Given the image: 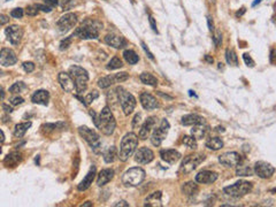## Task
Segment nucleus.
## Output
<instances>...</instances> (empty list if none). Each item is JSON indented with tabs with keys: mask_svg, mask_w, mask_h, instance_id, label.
<instances>
[{
	"mask_svg": "<svg viewBox=\"0 0 276 207\" xmlns=\"http://www.w3.org/2000/svg\"><path fill=\"white\" fill-rule=\"evenodd\" d=\"M103 24L97 20H86L83 24L74 32V36H78L82 39H97L99 36V30Z\"/></svg>",
	"mask_w": 276,
	"mask_h": 207,
	"instance_id": "f257e3e1",
	"label": "nucleus"
},
{
	"mask_svg": "<svg viewBox=\"0 0 276 207\" xmlns=\"http://www.w3.org/2000/svg\"><path fill=\"white\" fill-rule=\"evenodd\" d=\"M95 125L103 132L104 135L110 136L113 134L116 122H115V119H114L110 107L106 106L101 109V113L98 115V121L95 123Z\"/></svg>",
	"mask_w": 276,
	"mask_h": 207,
	"instance_id": "f03ea898",
	"label": "nucleus"
},
{
	"mask_svg": "<svg viewBox=\"0 0 276 207\" xmlns=\"http://www.w3.org/2000/svg\"><path fill=\"white\" fill-rule=\"evenodd\" d=\"M138 146V136L134 132H129L124 136L121 140L120 152H119V159L121 161H125L132 155Z\"/></svg>",
	"mask_w": 276,
	"mask_h": 207,
	"instance_id": "7ed1b4c3",
	"label": "nucleus"
},
{
	"mask_svg": "<svg viewBox=\"0 0 276 207\" xmlns=\"http://www.w3.org/2000/svg\"><path fill=\"white\" fill-rule=\"evenodd\" d=\"M68 74L75 82V90L77 93H83L88 88L89 75L84 68L79 66H71L68 70Z\"/></svg>",
	"mask_w": 276,
	"mask_h": 207,
	"instance_id": "20e7f679",
	"label": "nucleus"
},
{
	"mask_svg": "<svg viewBox=\"0 0 276 207\" xmlns=\"http://www.w3.org/2000/svg\"><path fill=\"white\" fill-rule=\"evenodd\" d=\"M115 92H116L117 100L120 103L123 113L125 115H130L136 107V98L130 92H128L125 89H123L122 86L116 88Z\"/></svg>",
	"mask_w": 276,
	"mask_h": 207,
	"instance_id": "39448f33",
	"label": "nucleus"
},
{
	"mask_svg": "<svg viewBox=\"0 0 276 207\" xmlns=\"http://www.w3.org/2000/svg\"><path fill=\"white\" fill-rule=\"evenodd\" d=\"M145 179V170L141 167L128 169L122 176V182L125 186H137Z\"/></svg>",
	"mask_w": 276,
	"mask_h": 207,
	"instance_id": "423d86ee",
	"label": "nucleus"
},
{
	"mask_svg": "<svg viewBox=\"0 0 276 207\" xmlns=\"http://www.w3.org/2000/svg\"><path fill=\"white\" fill-rule=\"evenodd\" d=\"M253 185L252 183L246 182V181H239V182L235 183L233 185L226 186L223 191L226 194L230 197H234V198H239V197H243L245 194H248L250 191L252 190Z\"/></svg>",
	"mask_w": 276,
	"mask_h": 207,
	"instance_id": "0eeeda50",
	"label": "nucleus"
},
{
	"mask_svg": "<svg viewBox=\"0 0 276 207\" xmlns=\"http://www.w3.org/2000/svg\"><path fill=\"white\" fill-rule=\"evenodd\" d=\"M78 132H79L82 138L93 149V151H95L96 153H98L97 149H99V147L101 146L99 135H98L93 129H90L88 128V127H85V125L79 127V128H78Z\"/></svg>",
	"mask_w": 276,
	"mask_h": 207,
	"instance_id": "6e6552de",
	"label": "nucleus"
},
{
	"mask_svg": "<svg viewBox=\"0 0 276 207\" xmlns=\"http://www.w3.org/2000/svg\"><path fill=\"white\" fill-rule=\"evenodd\" d=\"M204 160H205V155H202V154H190V155L184 158L183 161H182L180 167V173H183V174L191 173Z\"/></svg>",
	"mask_w": 276,
	"mask_h": 207,
	"instance_id": "1a4fd4ad",
	"label": "nucleus"
},
{
	"mask_svg": "<svg viewBox=\"0 0 276 207\" xmlns=\"http://www.w3.org/2000/svg\"><path fill=\"white\" fill-rule=\"evenodd\" d=\"M169 122L167 121L166 119H163L159 127L154 129V131H153L152 136H151V143L154 146H160L161 143L163 142V139L166 138L167 134L169 131Z\"/></svg>",
	"mask_w": 276,
	"mask_h": 207,
	"instance_id": "9d476101",
	"label": "nucleus"
},
{
	"mask_svg": "<svg viewBox=\"0 0 276 207\" xmlns=\"http://www.w3.org/2000/svg\"><path fill=\"white\" fill-rule=\"evenodd\" d=\"M76 23H77V15L74 14V13H67V14L62 15L59 18V21L57 22V25L61 32H67L73 27H75Z\"/></svg>",
	"mask_w": 276,
	"mask_h": 207,
	"instance_id": "9b49d317",
	"label": "nucleus"
},
{
	"mask_svg": "<svg viewBox=\"0 0 276 207\" xmlns=\"http://www.w3.org/2000/svg\"><path fill=\"white\" fill-rule=\"evenodd\" d=\"M219 161L226 167H237L242 162V155L237 152H226L220 155Z\"/></svg>",
	"mask_w": 276,
	"mask_h": 207,
	"instance_id": "f8f14e48",
	"label": "nucleus"
},
{
	"mask_svg": "<svg viewBox=\"0 0 276 207\" xmlns=\"http://www.w3.org/2000/svg\"><path fill=\"white\" fill-rule=\"evenodd\" d=\"M254 173L260 179H269L275 173V168L266 161H258L254 164Z\"/></svg>",
	"mask_w": 276,
	"mask_h": 207,
	"instance_id": "ddd939ff",
	"label": "nucleus"
},
{
	"mask_svg": "<svg viewBox=\"0 0 276 207\" xmlns=\"http://www.w3.org/2000/svg\"><path fill=\"white\" fill-rule=\"evenodd\" d=\"M5 33L7 36L8 40L13 45H18L23 37V29L18 25H11L5 30Z\"/></svg>",
	"mask_w": 276,
	"mask_h": 207,
	"instance_id": "4468645a",
	"label": "nucleus"
},
{
	"mask_svg": "<svg viewBox=\"0 0 276 207\" xmlns=\"http://www.w3.org/2000/svg\"><path fill=\"white\" fill-rule=\"evenodd\" d=\"M153 159H154V153L152 152V150H150L147 147H141L135 153V160L139 164H150Z\"/></svg>",
	"mask_w": 276,
	"mask_h": 207,
	"instance_id": "2eb2a0df",
	"label": "nucleus"
},
{
	"mask_svg": "<svg viewBox=\"0 0 276 207\" xmlns=\"http://www.w3.org/2000/svg\"><path fill=\"white\" fill-rule=\"evenodd\" d=\"M18 62V58L15 55V53L9 48H3L0 52V64L3 67H8V66H13Z\"/></svg>",
	"mask_w": 276,
	"mask_h": 207,
	"instance_id": "dca6fc26",
	"label": "nucleus"
},
{
	"mask_svg": "<svg viewBox=\"0 0 276 207\" xmlns=\"http://www.w3.org/2000/svg\"><path fill=\"white\" fill-rule=\"evenodd\" d=\"M139 100H141V104L142 106L147 111H151V109H156V108L159 107V103L158 100L147 92H143L139 97Z\"/></svg>",
	"mask_w": 276,
	"mask_h": 207,
	"instance_id": "f3484780",
	"label": "nucleus"
},
{
	"mask_svg": "<svg viewBox=\"0 0 276 207\" xmlns=\"http://www.w3.org/2000/svg\"><path fill=\"white\" fill-rule=\"evenodd\" d=\"M59 83H60L61 88L66 91V92H73L75 90V82L74 79L71 78V76L67 73H60L58 76Z\"/></svg>",
	"mask_w": 276,
	"mask_h": 207,
	"instance_id": "a211bd4d",
	"label": "nucleus"
},
{
	"mask_svg": "<svg viewBox=\"0 0 276 207\" xmlns=\"http://www.w3.org/2000/svg\"><path fill=\"white\" fill-rule=\"evenodd\" d=\"M217 174L215 171L209 170H202L196 175V182L202 183V184H211L214 183L217 179Z\"/></svg>",
	"mask_w": 276,
	"mask_h": 207,
	"instance_id": "6ab92c4d",
	"label": "nucleus"
},
{
	"mask_svg": "<svg viewBox=\"0 0 276 207\" xmlns=\"http://www.w3.org/2000/svg\"><path fill=\"white\" fill-rule=\"evenodd\" d=\"M96 173H97L96 166H92V167L90 168L89 173L86 174V176H85L84 179L81 181V183L78 184L77 189L79 190V191H85V190H88L89 188L91 186L95 177H96Z\"/></svg>",
	"mask_w": 276,
	"mask_h": 207,
	"instance_id": "aec40b11",
	"label": "nucleus"
},
{
	"mask_svg": "<svg viewBox=\"0 0 276 207\" xmlns=\"http://www.w3.org/2000/svg\"><path fill=\"white\" fill-rule=\"evenodd\" d=\"M156 123V116H150V118L146 119V121L144 122V124L142 125V128L139 130V138L143 140L146 139L149 134L151 132V130L154 128Z\"/></svg>",
	"mask_w": 276,
	"mask_h": 207,
	"instance_id": "412c9836",
	"label": "nucleus"
},
{
	"mask_svg": "<svg viewBox=\"0 0 276 207\" xmlns=\"http://www.w3.org/2000/svg\"><path fill=\"white\" fill-rule=\"evenodd\" d=\"M144 205L150 207H161L162 206V192L156 191L149 194L144 200Z\"/></svg>",
	"mask_w": 276,
	"mask_h": 207,
	"instance_id": "4be33fe9",
	"label": "nucleus"
},
{
	"mask_svg": "<svg viewBox=\"0 0 276 207\" xmlns=\"http://www.w3.org/2000/svg\"><path fill=\"white\" fill-rule=\"evenodd\" d=\"M209 131V127L208 124L205 123H199V124H195L192 125L191 129V135L195 137L196 139H202Z\"/></svg>",
	"mask_w": 276,
	"mask_h": 207,
	"instance_id": "5701e85b",
	"label": "nucleus"
},
{
	"mask_svg": "<svg viewBox=\"0 0 276 207\" xmlns=\"http://www.w3.org/2000/svg\"><path fill=\"white\" fill-rule=\"evenodd\" d=\"M49 100H50V93L46 90H38L31 97L32 103L38 104V105H44V106H46L49 104Z\"/></svg>",
	"mask_w": 276,
	"mask_h": 207,
	"instance_id": "b1692460",
	"label": "nucleus"
},
{
	"mask_svg": "<svg viewBox=\"0 0 276 207\" xmlns=\"http://www.w3.org/2000/svg\"><path fill=\"white\" fill-rule=\"evenodd\" d=\"M160 157L168 164H175L181 159V153L176 150H162L160 152Z\"/></svg>",
	"mask_w": 276,
	"mask_h": 207,
	"instance_id": "393cba45",
	"label": "nucleus"
},
{
	"mask_svg": "<svg viewBox=\"0 0 276 207\" xmlns=\"http://www.w3.org/2000/svg\"><path fill=\"white\" fill-rule=\"evenodd\" d=\"M105 43L114 48H122L127 45V42L123 37L115 36V35H107L105 37Z\"/></svg>",
	"mask_w": 276,
	"mask_h": 207,
	"instance_id": "a878e982",
	"label": "nucleus"
},
{
	"mask_svg": "<svg viewBox=\"0 0 276 207\" xmlns=\"http://www.w3.org/2000/svg\"><path fill=\"white\" fill-rule=\"evenodd\" d=\"M114 177V171L113 169H110V168H106V169H103L98 174V179H97V185L98 186H104L105 184H107L108 182H110Z\"/></svg>",
	"mask_w": 276,
	"mask_h": 207,
	"instance_id": "bb28decb",
	"label": "nucleus"
},
{
	"mask_svg": "<svg viewBox=\"0 0 276 207\" xmlns=\"http://www.w3.org/2000/svg\"><path fill=\"white\" fill-rule=\"evenodd\" d=\"M199 123H205V119L198 114H188L182 118L183 125H195Z\"/></svg>",
	"mask_w": 276,
	"mask_h": 207,
	"instance_id": "cd10ccee",
	"label": "nucleus"
},
{
	"mask_svg": "<svg viewBox=\"0 0 276 207\" xmlns=\"http://www.w3.org/2000/svg\"><path fill=\"white\" fill-rule=\"evenodd\" d=\"M205 145L206 147H208L209 150L217 151V150H221L223 147V142L219 137H209L208 139L206 140Z\"/></svg>",
	"mask_w": 276,
	"mask_h": 207,
	"instance_id": "c85d7f7f",
	"label": "nucleus"
},
{
	"mask_svg": "<svg viewBox=\"0 0 276 207\" xmlns=\"http://www.w3.org/2000/svg\"><path fill=\"white\" fill-rule=\"evenodd\" d=\"M198 191H199V188L195 182H187L182 185V192H183L185 196H189V197L195 196Z\"/></svg>",
	"mask_w": 276,
	"mask_h": 207,
	"instance_id": "c756f323",
	"label": "nucleus"
},
{
	"mask_svg": "<svg viewBox=\"0 0 276 207\" xmlns=\"http://www.w3.org/2000/svg\"><path fill=\"white\" fill-rule=\"evenodd\" d=\"M31 127V122H23V123H18L15 125L14 128V136L18 138H21L25 135V132L28 131V129Z\"/></svg>",
	"mask_w": 276,
	"mask_h": 207,
	"instance_id": "7c9ffc66",
	"label": "nucleus"
},
{
	"mask_svg": "<svg viewBox=\"0 0 276 207\" xmlns=\"http://www.w3.org/2000/svg\"><path fill=\"white\" fill-rule=\"evenodd\" d=\"M117 155H119V154H117L116 147L110 146V147H108L106 152L104 153V160H105V162H106V164H112V162H114V161H115V159H116Z\"/></svg>",
	"mask_w": 276,
	"mask_h": 207,
	"instance_id": "2f4dec72",
	"label": "nucleus"
},
{
	"mask_svg": "<svg viewBox=\"0 0 276 207\" xmlns=\"http://www.w3.org/2000/svg\"><path fill=\"white\" fill-rule=\"evenodd\" d=\"M123 58L124 60L127 61L129 64H136L139 60V57H138L136 52L132 50H125L123 52Z\"/></svg>",
	"mask_w": 276,
	"mask_h": 207,
	"instance_id": "473e14b6",
	"label": "nucleus"
},
{
	"mask_svg": "<svg viewBox=\"0 0 276 207\" xmlns=\"http://www.w3.org/2000/svg\"><path fill=\"white\" fill-rule=\"evenodd\" d=\"M139 78H141L142 83H144V84H147V85H151V86L158 85V79H156L152 74H150V73H143Z\"/></svg>",
	"mask_w": 276,
	"mask_h": 207,
	"instance_id": "72a5a7b5",
	"label": "nucleus"
},
{
	"mask_svg": "<svg viewBox=\"0 0 276 207\" xmlns=\"http://www.w3.org/2000/svg\"><path fill=\"white\" fill-rule=\"evenodd\" d=\"M226 59H227V62L230 64V66H238V58H237V54L235 52L234 50H228L226 51Z\"/></svg>",
	"mask_w": 276,
	"mask_h": 207,
	"instance_id": "f704fd0d",
	"label": "nucleus"
},
{
	"mask_svg": "<svg viewBox=\"0 0 276 207\" xmlns=\"http://www.w3.org/2000/svg\"><path fill=\"white\" fill-rule=\"evenodd\" d=\"M114 83H115L114 76H105V77H101L98 81V86L101 88V89H106V88H110Z\"/></svg>",
	"mask_w": 276,
	"mask_h": 207,
	"instance_id": "c9c22d12",
	"label": "nucleus"
},
{
	"mask_svg": "<svg viewBox=\"0 0 276 207\" xmlns=\"http://www.w3.org/2000/svg\"><path fill=\"white\" fill-rule=\"evenodd\" d=\"M184 145H187L188 147L196 150L197 149V139H196L193 136H184L183 139H182Z\"/></svg>",
	"mask_w": 276,
	"mask_h": 207,
	"instance_id": "e433bc0d",
	"label": "nucleus"
},
{
	"mask_svg": "<svg viewBox=\"0 0 276 207\" xmlns=\"http://www.w3.org/2000/svg\"><path fill=\"white\" fill-rule=\"evenodd\" d=\"M123 66V63H122V60H121L120 58L119 57H114L112 60L110 61V63L107 64V69L108 70H114V69H119V68H121Z\"/></svg>",
	"mask_w": 276,
	"mask_h": 207,
	"instance_id": "4c0bfd02",
	"label": "nucleus"
},
{
	"mask_svg": "<svg viewBox=\"0 0 276 207\" xmlns=\"http://www.w3.org/2000/svg\"><path fill=\"white\" fill-rule=\"evenodd\" d=\"M236 174L238 176H251L253 174V170L248 166H237L236 169Z\"/></svg>",
	"mask_w": 276,
	"mask_h": 207,
	"instance_id": "58836bf2",
	"label": "nucleus"
},
{
	"mask_svg": "<svg viewBox=\"0 0 276 207\" xmlns=\"http://www.w3.org/2000/svg\"><path fill=\"white\" fill-rule=\"evenodd\" d=\"M27 89H28V88H27L24 82H16L9 88V92L11 93H20Z\"/></svg>",
	"mask_w": 276,
	"mask_h": 207,
	"instance_id": "ea45409f",
	"label": "nucleus"
},
{
	"mask_svg": "<svg viewBox=\"0 0 276 207\" xmlns=\"http://www.w3.org/2000/svg\"><path fill=\"white\" fill-rule=\"evenodd\" d=\"M98 97H99V93H98V91H92V92H90L88 96L84 98V100H85L84 106H88V105H90V104H91L95 99H97Z\"/></svg>",
	"mask_w": 276,
	"mask_h": 207,
	"instance_id": "a19ab883",
	"label": "nucleus"
},
{
	"mask_svg": "<svg viewBox=\"0 0 276 207\" xmlns=\"http://www.w3.org/2000/svg\"><path fill=\"white\" fill-rule=\"evenodd\" d=\"M128 78H129V74L125 72L117 73V74L114 75V81H115V83H122L124 82V81H127Z\"/></svg>",
	"mask_w": 276,
	"mask_h": 207,
	"instance_id": "79ce46f5",
	"label": "nucleus"
},
{
	"mask_svg": "<svg viewBox=\"0 0 276 207\" xmlns=\"http://www.w3.org/2000/svg\"><path fill=\"white\" fill-rule=\"evenodd\" d=\"M213 42H214V45L219 46L221 42H222V33L220 30H215L214 33H213Z\"/></svg>",
	"mask_w": 276,
	"mask_h": 207,
	"instance_id": "37998d69",
	"label": "nucleus"
},
{
	"mask_svg": "<svg viewBox=\"0 0 276 207\" xmlns=\"http://www.w3.org/2000/svg\"><path fill=\"white\" fill-rule=\"evenodd\" d=\"M73 37H74V35L70 37H67L66 39H64L62 42L60 43V50L61 51H64V50H67L68 47L70 46V44H71V40H73Z\"/></svg>",
	"mask_w": 276,
	"mask_h": 207,
	"instance_id": "c03bdc74",
	"label": "nucleus"
},
{
	"mask_svg": "<svg viewBox=\"0 0 276 207\" xmlns=\"http://www.w3.org/2000/svg\"><path fill=\"white\" fill-rule=\"evenodd\" d=\"M74 5H75L74 0H62V1H61L62 11H68V9H70Z\"/></svg>",
	"mask_w": 276,
	"mask_h": 207,
	"instance_id": "a18cd8bd",
	"label": "nucleus"
},
{
	"mask_svg": "<svg viewBox=\"0 0 276 207\" xmlns=\"http://www.w3.org/2000/svg\"><path fill=\"white\" fill-rule=\"evenodd\" d=\"M23 14H24V12H23L22 8H15L11 12V16L14 18H21Z\"/></svg>",
	"mask_w": 276,
	"mask_h": 207,
	"instance_id": "49530a36",
	"label": "nucleus"
},
{
	"mask_svg": "<svg viewBox=\"0 0 276 207\" xmlns=\"http://www.w3.org/2000/svg\"><path fill=\"white\" fill-rule=\"evenodd\" d=\"M23 69H24L27 73H32L35 70V63L33 62H30V61H27V62H23Z\"/></svg>",
	"mask_w": 276,
	"mask_h": 207,
	"instance_id": "de8ad7c7",
	"label": "nucleus"
},
{
	"mask_svg": "<svg viewBox=\"0 0 276 207\" xmlns=\"http://www.w3.org/2000/svg\"><path fill=\"white\" fill-rule=\"evenodd\" d=\"M25 14L29 15V16H36L38 14V8L36 6H28L27 11H25Z\"/></svg>",
	"mask_w": 276,
	"mask_h": 207,
	"instance_id": "09e8293b",
	"label": "nucleus"
},
{
	"mask_svg": "<svg viewBox=\"0 0 276 207\" xmlns=\"http://www.w3.org/2000/svg\"><path fill=\"white\" fill-rule=\"evenodd\" d=\"M24 103V99L22 98V97H13L11 99V104L12 105H14V106H18V105H22V104Z\"/></svg>",
	"mask_w": 276,
	"mask_h": 207,
	"instance_id": "8fccbe9b",
	"label": "nucleus"
},
{
	"mask_svg": "<svg viewBox=\"0 0 276 207\" xmlns=\"http://www.w3.org/2000/svg\"><path fill=\"white\" fill-rule=\"evenodd\" d=\"M243 59H244L245 63L248 64V66H250V67H254V61L252 60V58L250 57L248 53L243 54Z\"/></svg>",
	"mask_w": 276,
	"mask_h": 207,
	"instance_id": "3c124183",
	"label": "nucleus"
},
{
	"mask_svg": "<svg viewBox=\"0 0 276 207\" xmlns=\"http://www.w3.org/2000/svg\"><path fill=\"white\" fill-rule=\"evenodd\" d=\"M35 6H36V7H37V8H38V9H40V11L45 12V13H50V12L52 11V8H51V7H49V6H47V5H43V4H36Z\"/></svg>",
	"mask_w": 276,
	"mask_h": 207,
	"instance_id": "603ef678",
	"label": "nucleus"
},
{
	"mask_svg": "<svg viewBox=\"0 0 276 207\" xmlns=\"http://www.w3.org/2000/svg\"><path fill=\"white\" fill-rule=\"evenodd\" d=\"M149 21H150V24H151V28H152L153 31L156 32V33H159L158 28H156V21H154V18H153L152 15H149Z\"/></svg>",
	"mask_w": 276,
	"mask_h": 207,
	"instance_id": "864d4df0",
	"label": "nucleus"
},
{
	"mask_svg": "<svg viewBox=\"0 0 276 207\" xmlns=\"http://www.w3.org/2000/svg\"><path fill=\"white\" fill-rule=\"evenodd\" d=\"M141 44H142L143 50L145 51V53L147 54V57H149L150 59H151V60H154V55H153V54H152V52H151V51L149 50V47L146 46V44L144 43V42H142V43H141Z\"/></svg>",
	"mask_w": 276,
	"mask_h": 207,
	"instance_id": "5fc2aeb1",
	"label": "nucleus"
},
{
	"mask_svg": "<svg viewBox=\"0 0 276 207\" xmlns=\"http://www.w3.org/2000/svg\"><path fill=\"white\" fill-rule=\"evenodd\" d=\"M43 1H44V4L47 5V6L51 8L55 7V6H58V4H59L58 0H43Z\"/></svg>",
	"mask_w": 276,
	"mask_h": 207,
	"instance_id": "6e6d98bb",
	"label": "nucleus"
},
{
	"mask_svg": "<svg viewBox=\"0 0 276 207\" xmlns=\"http://www.w3.org/2000/svg\"><path fill=\"white\" fill-rule=\"evenodd\" d=\"M141 118H142V115L139 114V113L136 114V116L134 118V121H132V127H134V128H136L138 125V123L141 122Z\"/></svg>",
	"mask_w": 276,
	"mask_h": 207,
	"instance_id": "4d7b16f0",
	"label": "nucleus"
},
{
	"mask_svg": "<svg viewBox=\"0 0 276 207\" xmlns=\"http://www.w3.org/2000/svg\"><path fill=\"white\" fill-rule=\"evenodd\" d=\"M8 21H9V18H8L7 16H6V15H4V14H1V15H0V23H1V25L6 24V23H7Z\"/></svg>",
	"mask_w": 276,
	"mask_h": 207,
	"instance_id": "13d9d810",
	"label": "nucleus"
},
{
	"mask_svg": "<svg viewBox=\"0 0 276 207\" xmlns=\"http://www.w3.org/2000/svg\"><path fill=\"white\" fill-rule=\"evenodd\" d=\"M207 23H208V29L211 31H214V24H213L212 18L211 16H207Z\"/></svg>",
	"mask_w": 276,
	"mask_h": 207,
	"instance_id": "bf43d9fd",
	"label": "nucleus"
},
{
	"mask_svg": "<svg viewBox=\"0 0 276 207\" xmlns=\"http://www.w3.org/2000/svg\"><path fill=\"white\" fill-rule=\"evenodd\" d=\"M113 206L117 207V206H129V204L127 201H124V200H120V201H117L116 204H114Z\"/></svg>",
	"mask_w": 276,
	"mask_h": 207,
	"instance_id": "052dcab7",
	"label": "nucleus"
},
{
	"mask_svg": "<svg viewBox=\"0 0 276 207\" xmlns=\"http://www.w3.org/2000/svg\"><path fill=\"white\" fill-rule=\"evenodd\" d=\"M245 12H246V9H245V7H242V8H241V11H238L237 13H236V16H242V15L244 14Z\"/></svg>",
	"mask_w": 276,
	"mask_h": 207,
	"instance_id": "680f3d73",
	"label": "nucleus"
},
{
	"mask_svg": "<svg viewBox=\"0 0 276 207\" xmlns=\"http://www.w3.org/2000/svg\"><path fill=\"white\" fill-rule=\"evenodd\" d=\"M3 108L5 109V112H6V113H12V112H13V109H12L11 107H8L7 105H5V104L3 105Z\"/></svg>",
	"mask_w": 276,
	"mask_h": 207,
	"instance_id": "e2e57ef3",
	"label": "nucleus"
},
{
	"mask_svg": "<svg viewBox=\"0 0 276 207\" xmlns=\"http://www.w3.org/2000/svg\"><path fill=\"white\" fill-rule=\"evenodd\" d=\"M158 94H159V96H161L162 98H165V99H168V100H171V99H173V97L167 96V94H163V93H161V92H158Z\"/></svg>",
	"mask_w": 276,
	"mask_h": 207,
	"instance_id": "0e129e2a",
	"label": "nucleus"
},
{
	"mask_svg": "<svg viewBox=\"0 0 276 207\" xmlns=\"http://www.w3.org/2000/svg\"><path fill=\"white\" fill-rule=\"evenodd\" d=\"M205 59H206V61H207V62H209V63H213V58L208 57V55H206Z\"/></svg>",
	"mask_w": 276,
	"mask_h": 207,
	"instance_id": "69168bd1",
	"label": "nucleus"
},
{
	"mask_svg": "<svg viewBox=\"0 0 276 207\" xmlns=\"http://www.w3.org/2000/svg\"><path fill=\"white\" fill-rule=\"evenodd\" d=\"M260 3H261V0H254V3H253V4H252V7H254L255 5L260 4Z\"/></svg>",
	"mask_w": 276,
	"mask_h": 207,
	"instance_id": "338daca9",
	"label": "nucleus"
},
{
	"mask_svg": "<svg viewBox=\"0 0 276 207\" xmlns=\"http://www.w3.org/2000/svg\"><path fill=\"white\" fill-rule=\"evenodd\" d=\"M91 205H92V203H91V201H86V203H85V204H83V205H82V206H83V207H85V206H91Z\"/></svg>",
	"mask_w": 276,
	"mask_h": 207,
	"instance_id": "774afa93",
	"label": "nucleus"
}]
</instances>
